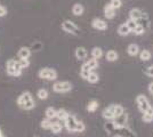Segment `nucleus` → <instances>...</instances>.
<instances>
[{"instance_id":"7c9ffc66","label":"nucleus","mask_w":153,"mask_h":137,"mask_svg":"<svg viewBox=\"0 0 153 137\" xmlns=\"http://www.w3.org/2000/svg\"><path fill=\"white\" fill-rule=\"evenodd\" d=\"M87 64L89 65V67L91 70H95L96 67L98 66V61L96 59H90L89 61H87Z\"/></svg>"},{"instance_id":"a878e982","label":"nucleus","mask_w":153,"mask_h":137,"mask_svg":"<svg viewBox=\"0 0 153 137\" xmlns=\"http://www.w3.org/2000/svg\"><path fill=\"white\" fill-rule=\"evenodd\" d=\"M87 80L89 81L90 84H96L98 80H100V78H98V74L97 73H95V72H90V74L88 76V78H87Z\"/></svg>"},{"instance_id":"58836bf2","label":"nucleus","mask_w":153,"mask_h":137,"mask_svg":"<svg viewBox=\"0 0 153 137\" xmlns=\"http://www.w3.org/2000/svg\"><path fill=\"white\" fill-rule=\"evenodd\" d=\"M7 15V8L4 5L0 4V17H4Z\"/></svg>"},{"instance_id":"20e7f679","label":"nucleus","mask_w":153,"mask_h":137,"mask_svg":"<svg viewBox=\"0 0 153 137\" xmlns=\"http://www.w3.org/2000/svg\"><path fill=\"white\" fill-rule=\"evenodd\" d=\"M39 78L45 79V80H56L57 79V72L55 71L54 69L51 67H45V69H41L39 71Z\"/></svg>"},{"instance_id":"a19ab883","label":"nucleus","mask_w":153,"mask_h":137,"mask_svg":"<svg viewBox=\"0 0 153 137\" xmlns=\"http://www.w3.org/2000/svg\"><path fill=\"white\" fill-rule=\"evenodd\" d=\"M146 113H149V114H151V116H153V107H152V106H150V107L147 109Z\"/></svg>"},{"instance_id":"72a5a7b5","label":"nucleus","mask_w":153,"mask_h":137,"mask_svg":"<svg viewBox=\"0 0 153 137\" xmlns=\"http://www.w3.org/2000/svg\"><path fill=\"white\" fill-rule=\"evenodd\" d=\"M34 106H36V103H34V101H33V99H31V101L26 102L25 104L22 106V109H24V110H32Z\"/></svg>"},{"instance_id":"412c9836","label":"nucleus","mask_w":153,"mask_h":137,"mask_svg":"<svg viewBox=\"0 0 153 137\" xmlns=\"http://www.w3.org/2000/svg\"><path fill=\"white\" fill-rule=\"evenodd\" d=\"M68 117H69V113L65 111L64 109H59V110H57V111H56V118H57L58 120L65 121Z\"/></svg>"},{"instance_id":"c03bdc74","label":"nucleus","mask_w":153,"mask_h":137,"mask_svg":"<svg viewBox=\"0 0 153 137\" xmlns=\"http://www.w3.org/2000/svg\"><path fill=\"white\" fill-rule=\"evenodd\" d=\"M1 137H5V136H4V135H2V136H1Z\"/></svg>"},{"instance_id":"c85d7f7f","label":"nucleus","mask_w":153,"mask_h":137,"mask_svg":"<svg viewBox=\"0 0 153 137\" xmlns=\"http://www.w3.org/2000/svg\"><path fill=\"white\" fill-rule=\"evenodd\" d=\"M133 32H134L136 36H142L143 33L145 32V27L142 25V24H137V26L135 27V30Z\"/></svg>"},{"instance_id":"4be33fe9","label":"nucleus","mask_w":153,"mask_h":137,"mask_svg":"<svg viewBox=\"0 0 153 137\" xmlns=\"http://www.w3.org/2000/svg\"><path fill=\"white\" fill-rule=\"evenodd\" d=\"M118 57H119V55L115 50H108L106 53V59L108 62H115L118 59Z\"/></svg>"},{"instance_id":"c756f323","label":"nucleus","mask_w":153,"mask_h":137,"mask_svg":"<svg viewBox=\"0 0 153 137\" xmlns=\"http://www.w3.org/2000/svg\"><path fill=\"white\" fill-rule=\"evenodd\" d=\"M19 64L21 66V69L23 70V69H26L27 66L30 65V62H29V59H19Z\"/></svg>"},{"instance_id":"a211bd4d","label":"nucleus","mask_w":153,"mask_h":137,"mask_svg":"<svg viewBox=\"0 0 153 137\" xmlns=\"http://www.w3.org/2000/svg\"><path fill=\"white\" fill-rule=\"evenodd\" d=\"M130 32H131V30L128 27V25L126 23H123V24H121V25L118 27V33H119V36H121V37H126V36H128Z\"/></svg>"},{"instance_id":"6ab92c4d","label":"nucleus","mask_w":153,"mask_h":137,"mask_svg":"<svg viewBox=\"0 0 153 137\" xmlns=\"http://www.w3.org/2000/svg\"><path fill=\"white\" fill-rule=\"evenodd\" d=\"M127 52L130 56H136L140 53V48H138V46L136 45V44H130V45L128 46Z\"/></svg>"},{"instance_id":"cd10ccee","label":"nucleus","mask_w":153,"mask_h":137,"mask_svg":"<svg viewBox=\"0 0 153 137\" xmlns=\"http://www.w3.org/2000/svg\"><path fill=\"white\" fill-rule=\"evenodd\" d=\"M97 109H98V103H97L96 101H91V102H89L88 105H87V110L89 112H95Z\"/></svg>"},{"instance_id":"e433bc0d","label":"nucleus","mask_w":153,"mask_h":137,"mask_svg":"<svg viewBox=\"0 0 153 137\" xmlns=\"http://www.w3.org/2000/svg\"><path fill=\"white\" fill-rule=\"evenodd\" d=\"M143 121L144 122H146V124H150V122H152L153 121V116H151V114H149V113H146V112H144V114H143Z\"/></svg>"},{"instance_id":"1a4fd4ad","label":"nucleus","mask_w":153,"mask_h":137,"mask_svg":"<svg viewBox=\"0 0 153 137\" xmlns=\"http://www.w3.org/2000/svg\"><path fill=\"white\" fill-rule=\"evenodd\" d=\"M103 10H104V16H105L108 20H112V19H114L115 9L111 6V4H110V2L104 6V9H103Z\"/></svg>"},{"instance_id":"9d476101","label":"nucleus","mask_w":153,"mask_h":137,"mask_svg":"<svg viewBox=\"0 0 153 137\" xmlns=\"http://www.w3.org/2000/svg\"><path fill=\"white\" fill-rule=\"evenodd\" d=\"M143 15H144V13L140 10V8H133V9H130V12H129V19L138 22V21L143 17Z\"/></svg>"},{"instance_id":"ea45409f","label":"nucleus","mask_w":153,"mask_h":137,"mask_svg":"<svg viewBox=\"0 0 153 137\" xmlns=\"http://www.w3.org/2000/svg\"><path fill=\"white\" fill-rule=\"evenodd\" d=\"M145 74H147L149 77H153V65L149 66L146 70H145Z\"/></svg>"},{"instance_id":"37998d69","label":"nucleus","mask_w":153,"mask_h":137,"mask_svg":"<svg viewBox=\"0 0 153 137\" xmlns=\"http://www.w3.org/2000/svg\"><path fill=\"white\" fill-rule=\"evenodd\" d=\"M2 136V133H1V129H0V137Z\"/></svg>"},{"instance_id":"9b49d317","label":"nucleus","mask_w":153,"mask_h":137,"mask_svg":"<svg viewBox=\"0 0 153 137\" xmlns=\"http://www.w3.org/2000/svg\"><path fill=\"white\" fill-rule=\"evenodd\" d=\"M31 99H32V95L29 91H25V93L21 94L19 96V98H17V104L19 105V107H22L26 102H29V101H31Z\"/></svg>"},{"instance_id":"2eb2a0df","label":"nucleus","mask_w":153,"mask_h":137,"mask_svg":"<svg viewBox=\"0 0 153 137\" xmlns=\"http://www.w3.org/2000/svg\"><path fill=\"white\" fill-rule=\"evenodd\" d=\"M91 71H93V70H91V69L89 67V65L87 64V62L83 63L82 66H81V69H80V76H81V78L85 79V80H87L88 76L90 74V72Z\"/></svg>"},{"instance_id":"79ce46f5","label":"nucleus","mask_w":153,"mask_h":137,"mask_svg":"<svg viewBox=\"0 0 153 137\" xmlns=\"http://www.w3.org/2000/svg\"><path fill=\"white\" fill-rule=\"evenodd\" d=\"M149 91L153 95V82H151V84L149 85Z\"/></svg>"},{"instance_id":"b1692460","label":"nucleus","mask_w":153,"mask_h":137,"mask_svg":"<svg viewBox=\"0 0 153 137\" xmlns=\"http://www.w3.org/2000/svg\"><path fill=\"white\" fill-rule=\"evenodd\" d=\"M51 124H53V121H51V119H48V118H46L45 120H42L41 121V128H44V129H51Z\"/></svg>"},{"instance_id":"f8f14e48","label":"nucleus","mask_w":153,"mask_h":137,"mask_svg":"<svg viewBox=\"0 0 153 137\" xmlns=\"http://www.w3.org/2000/svg\"><path fill=\"white\" fill-rule=\"evenodd\" d=\"M126 124H127V114H125V112L122 113L121 116L115 118L113 120V122H112V124L115 126V127H123V126H126Z\"/></svg>"},{"instance_id":"0eeeda50","label":"nucleus","mask_w":153,"mask_h":137,"mask_svg":"<svg viewBox=\"0 0 153 137\" xmlns=\"http://www.w3.org/2000/svg\"><path fill=\"white\" fill-rule=\"evenodd\" d=\"M91 26L96 29V30H100V31H105L106 29H108V23L105 22L104 20L102 19H94V20L91 21Z\"/></svg>"},{"instance_id":"39448f33","label":"nucleus","mask_w":153,"mask_h":137,"mask_svg":"<svg viewBox=\"0 0 153 137\" xmlns=\"http://www.w3.org/2000/svg\"><path fill=\"white\" fill-rule=\"evenodd\" d=\"M72 89V85L69 81H59V82H55L53 86V90L56 93H68Z\"/></svg>"},{"instance_id":"6e6552de","label":"nucleus","mask_w":153,"mask_h":137,"mask_svg":"<svg viewBox=\"0 0 153 137\" xmlns=\"http://www.w3.org/2000/svg\"><path fill=\"white\" fill-rule=\"evenodd\" d=\"M65 122V127H66V129L69 131H76V124H78V121H76V119L74 116H71L69 114V117L66 118V120L64 121Z\"/></svg>"},{"instance_id":"393cba45","label":"nucleus","mask_w":153,"mask_h":137,"mask_svg":"<svg viewBox=\"0 0 153 137\" xmlns=\"http://www.w3.org/2000/svg\"><path fill=\"white\" fill-rule=\"evenodd\" d=\"M140 59L143 61V62H145V61H149V59H151V53L146 50V49H144V50H142L140 54Z\"/></svg>"},{"instance_id":"a18cd8bd","label":"nucleus","mask_w":153,"mask_h":137,"mask_svg":"<svg viewBox=\"0 0 153 137\" xmlns=\"http://www.w3.org/2000/svg\"><path fill=\"white\" fill-rule=\"evenodd\" d=\"M34 137H39V136H34Z\"/></svg>"},{"instance_id":"c9c22d12","label":"nucleus","mask_w":153,"mask_h":137,"mask_svg":"<svg viewBox=\"0 0 153 137\" xmlns=\"http://www.w3.org/2000/svg\"><path fill=\"white\" fill-rule=\"evenodd\" d=\"M122 113H123V107H122L121 105H114V116L115 118L119 117V116H121ZM114 118V119H115Z\"/></svg>"},{"instance_id":"2f4dec72","label":"nucleus","mask_w":153,"mask_h":137,"mask_svg":"<svg viewBox=\"0 0 153 137\" xmlns=\"http://www.w3.org/2000/svg\"><path fill=\"white\" fill-rule=\"evenodd\" d=\"M126 24L128 25V27L131 30V32L135 30V27L137 26V24H138V22H136V21H134V20H131V19H129V20L126 22Z\"/></svg>"},{"instance_id":"7ed1b4c3","label":"nucleus","mask_w":153,"mask_h":137,"mask_svg":"<svg viewBox=\"0 0 153 137\" xmlns=\"http://www.w3.org/2000/svg\"><path fill=\"white\" fill-rule=\"evenodd\" d=\"M62 30L65 31L66 33H70V34H73V36H76L79 31H80V29H79V26L76 25L74 22H72V21H64L63 23H62Z\"/></svg>"},{"instance_id":"f704fd0d","label":"nucleus","mask_w":153,"mask_h":137,"mask_svg":"<svg viewBox=\"0 0 153 137\" xmlns=\"http://www.w3.org/2000/svg\"><path fill=\"white\" fill-rule=\"evenodd\" d=\"M37 96L40 99H47L48 98V91L46 90V89H40L38 91V94H37Z\"/></svg>"},{"instance_id":"f257e3e1","label":"nucleus","mask_w":153,"mask_h":137,"mask_svg":"<svg viewBox=\"0 0 153 137\" xmlns=\"http://www.w3.org/2000/svg\"><path fill=\"white\" fill-rule=\"evenodd\" d=\"M108 130H111V133H113L114 137H136L133 131L130 129H128L126 126L123 127H115L112 124H110L108 126H106Z\"/></svg>"},{"instance_id":"5701e85b","label":"nucleus","mask_w":153,"mask_h":137,"mask_svg":"<svg viewBox=\"0 0 153 137\" xmlns=\"http://www.w3.org/2000/svg\"><path fill=\"white\" fill-rule=\"evenodd\" d=\"M45 114L48 119H54V118H56V110L54 107H48L46 110Z\"/></svg>"},{"instance_id":"aec40b11","label":"nucleus","mask_w":153,"mask_h":137,"mask_svg":"<svg viewBox=\"0 0 153 137\" xmlns=\"http://www.w3.org/2000/svg\"><path fill=\"white\" fill-rule=\"evenodd\" d=\"M91 56H93V59H100L103 56V50L100 47H94L91 49Z\"/></svg>"},{"instance_id":"bb28decb","label":"nucleus","mask_w":153,"mask_h":137,"mask_svg":"<svg viewBox=\"0 0 153 137\" xmlns=\"http://www.w3.org/2000/svg\"><path fill=\"white\" fill-rule=\"evenodd\" d=\"M51 130L53 131L54 134H58V133H61V130H62V124H59V122H53Z\"/></svg>"},{"instance_id":"ddd939ff","label":"nucleus","mask_w":153,"mask_h":137,"mask_svg":"<svg viewBox=\"0 0 153 137\" xmlns=\"http://www.w3.org/2000/svg\"><path fill=\"white\" fill-rule=\"evenodd\" d=\"M103 117L106 120H114V105H110L108 109L103 111Z\"/></svg>"},{"instance_id":"f03ea898","label":"nucleus","mask_w":153,"mask_h":137,"mask_svg":"<svg viewBox=\"0 0 153 137\" xmlns=\"http://www.w3.org/2000/svg\"><path fill=\"white\" fill-rule=\"evenodd\" d=\"M6 71L9 76L19 77L22 74V69L19 66V62L15 59H8L6 63Z\"/></svg>"},{"instance_id":"4c0bfd02","label":"nucleus","mask_w":153,"mask_h":137,"mask_svg":"<svg viewBox=\"0 0 153 137\" xmlns=\"http://www.w3.org/2000/svg\"><path fill=\"white\" fill-rule=\"evenodd\" d=\"M85 129H86V126H85V124L80 122V121H78L76 127V131H78V133H82Z\"/></svg>"},{"instance_id":"dca6fc26","label":"nucleus","mask_w":153,"mask_h":137,"mask_svg":"<svg viewBox=\"0 0 153 137\" xmlns=\"http://www.w3.org/2000/svg\"><path fill=\"white\" fill-rule=\"evenodd\" d=\"M85 12V7L81 4H74L72 6V14L74 16H82Z\"/></svg>"},{"instance_id":"4468645a","label":"nucleus","mask_w":153,"mask_h":137,"mask_svg":"<svg viewBox=\"0 0 153 137\" xmlns=\"http://www.w3.org/2000/svg\"><path fill=\"white\" fill-rule=\"evenodd\" d=\"M76 57L78 59H80V61H83V59H86L87 57V55H88V53H87V49L85 48V47H78L76 49Z\"/></svg>"},{"instance_id":"473e14b6","label":"nucleus","mask_w":153,"mask_h":137,"mask_svg":"<svg viewBox=\"0 0 153 137\" xmlns=\"http://www.w3.org/2000/svg\"><path fill=\"white\" fill-rule=\"evenodd\" d=\"M110 4H111V6L113 7L115 10H117V9H119V8H121V6H122L121 0H111V1H110Z\"/></svg>"},{"instance_id":"423d86ee","label":"nucleus","mask_w":153,"mask_h":137,"mask_svg":"<svg viewBox=\"0 0 153 137\" xmlns=\"http://www.w3.org/2000/svg\"><path fill=\"white\" fill-rule=\"evenodd\" d=\"M136 102H137V105H138V109H140V112H146L147 109L150 107V103L147 101V98L144 96V95H138L137 98H136Z\"/></svg>"},{"instance_id":"f3484780","label":"nucleus","mask_w":153,"mask_h":137,"mask_svg":"<svg viewBox=\"0 0 153 137\" xmlns=\"http://www.w3.org/2000/svg\"><path fill=\"white\" fill-rule=\"evenodd\" d=\"M17 55H19V59H29L31 56V49L27 47H21Z\"/></svg>"}]
</instances>
